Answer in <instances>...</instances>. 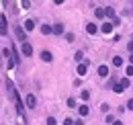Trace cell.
Listing matches in <instances>:
<instances>
[{"instance_id": "obj_1", "label": "cell", "mask_w": 133, "mask_h": 125, "mask_svg": "<svg viewBox=\"0 0 133 125\" xmlns=\"http://www.w3.org/2000/svg\"><path fill=\"white\" fill-rule=\"evenodd\" d=\"M15 33H17V39L21 43H27V33H25L23 27H15Z\"/></svg>"}, {"instance_id": "obj_2", "label": "cell", "mask_w": 133, "mask_h": 125, "mask_svg": "<svg viewBox=\"0 0 133 125\" xmlns=\"http://www.w3.org/2000/svg\"><path fill=\"white\" fill-rule=\"evenodd\" d=\"M25 105H27L29 109H35V105H37V98H35V94H27V98H25Z\"/></svg>"}, {"instance_id": "obj_3", "label": "cell", "mask_w": 133, "mask_h": 125, "mask_svg": "<svg viewBox=\"0 0 133 125\" xmlns=\"http://www.w3.org/2000/svg\"><path fill=\"white\" fill-rule=\"evenodd\" d=\"M78 76H86V72H88V62H82L80 66H78Z\"/></svg>"}, {"instance_id": "obj_4", "label": "cell", "mask_w": 133, "mask_h": 125, "mask_svg": "<svg viewBox=\"0 0 133 125\" xmlns=\"http://www.w3.org/2000/svg\"><path fill=\"white\" fill-rule=\"evenodd\" d=\"M6 16L4 15H0V35H6Z\"/></svg>"}, {"instance_id": "obj_5", "label": "cell", "mask_w": 133, "mask_h": 125, "mask_svg": "<svg viewBox=\"0 0 133 125\" xmlns=\"http://www.w3.org/2000/svg\"><path fill=\"white\" fill-rule=\"evenodd\" d=\"M23 53H25L27 58L33 53V47H31V43H29V41H27V43H23Z\"/></svg>"}, {"instance_id": "obj_6", "label": "cell", "mask_w": 133, "mask_h": 125, "mask_svg": "<svg viewBox=\"0 0 133 125\" xmlns=\"http://www.w3.org/2000/svg\"><path fill=\"white\" fill-rule=\"evenodd\" d=\"M96 31H98V27H96L94 23H88V25H86V33H88V35H94Z\"/></svg>"}, {"instance_id": "obj_7", "label": "cell", "mask_w": 133, "mask_h": 125, "mask_svg": "<svg viewBox=\"0 0 133 125\" xmlns=\"http://www.w3.org/2000/svg\"><path fill=\"white\" fill-rule=\"evenodd\" d=\"M98 76H102V78H107V76H109V66H104V64L98 66Z\"/></svg>"}, {"instance_id": "obj_8", "label": "cell", "mask_w": 133, "mask_h": 125, "mask_svg": "<svg viewBox=\"0 0 133 125\" xmlns=\"http://www.w3.org/2000/svg\"><path fill=\"white\" fill-rule=\"evenodd\" d=\"M78 113H80V117H86V115L90 113V109H88V105H80V107H78Z\"/></svg>"}, {"instance_id": "obj_9", "label": "cell", "mask_w": 133, "mask_h": 125, "mask_svg": "<svg viewBox=\"0 0 133 125\" xmlns=\"http://www.w3.org/2000/svg\"><path fill=\"white\" fill-rule=\"evenodd\" d=\"M23 25H25V31H33L35 29V21H31V18H27Z\"/></svg>"}, {"instance_id": "obj_10", "label": "cell", "mask_w": 133, "mask_h": 125, "mask_svg": "<svg viewBox=\"0 0 133 125\" xmlns=\"http://www.w3.org/2000/svg\"><path fill=\"white\" fill-rule=\"evenodd\" d=\"M100 31L104 33V35H109V33L113 31V23H104V25H102V27H100Z\"/></svg>"}, {"instance_id": "obj_11", "label": "cell", "mask_w": 133, "mask_h": 125, "mask_svg": "<svg viewBox=\"0 0 133 125\" xmlns=\"http://www.w3.org/2000/svg\"><path fill=\"white\" fill-rule=\"evenodd\" d=\"M104 12H107V16H109L111 21H115V18H117V16H115V8H113V6H107Z\"/></svg>"}, {"instance_id": "obj_12", "label": "cell", "mask_w": 133, "mask_h": 125, "mask_svg": "<svg viewBox=\"0 0 133 125\" xmlns=\"http://www.w3.org/2000/svg\"><path fill=\"white\" fill-rule=\"evenodd\" d=\"M41 60H43V62H47V64H49L51 60H53V55H51V51H41Z\"/></svg>"}, {"instance_id": "obj_13", "label": "cell", "mask_w": 133, "mask_h": 125, "mask_svg": "<svg viewBox=\"0 0 133 125\" xmlns=\"http://www.w3.org/2000/svg\"><path fill=\"white\" fill-rule=\"evenodd\" d=\"M53 33H55V35H62V33H64V25H62V23H55V25H53Z\"/></svg>"}, {"instance_id": "obj_14", "label": "cell", "mask_w": 133, "mask_h": 125, "mask_svg": "<svg viewBox=\"0 0 133 125\" xmlns=\"http://www.w3.org/2000/svg\"><path fill=\"white\" fill-rule=\"evenodd\" d=\"M41 33H43V35H51V33H53V27H49V25H41Z\"/></svg>"}, {"instance_id": "obj_15", "label": "cell", "mask_w": 133, "mask_h": 125, "mask_svg": "<svg viewBox=\"0 0 133 125\" xmlns=\"http://www.w3.org/2000/svg\"><path fill=\"white\" fill-rule=\"evenodd\" d=\"M113 66H115V68H121V66H123V58H121V55H115V58H113Z\"/></svg>"}, {"instance_id": "obj_16", "label": "cell", "mask_w": 133, "mask_h": 125, "mask_svg": "<svg viewBox=\"0 0 133 125\" xmlns=\"http://www.w3.org/2000/svg\"><path fill=\"white\" fill-rule=\"evenodd\" d=\"M94 15H96V18H104L107 12H104V8H96V10H94Z\"/></svg>"}, {"instance_id": "obj_17", "label": "cell", "mask_w": 133, "mask_h": 125, "mask_svg": "<svg viewBox=\"0 0 133 125\" xmlns=\"http://www.w3.org/2000/svg\"><path fill=\"white\" fill-rule=\"evenodd\" d=\"M119 84H121V88L125 90V88H129V78H121L119 80Z\"/></svg>"}, {"instance_id": "obj_18", "label": "cell", "mask_w": 133, "mask_h": 125, "mask_svg": "<svg viewBox=\"0 0 133 125\" xmlns=\"http://www.w3.org/2000/svg\"><path fill=\"white\" fill-rule=\"evenodd\" d=\"M74 60H76V62H82V60H84V53H82V51H76Z\"/></svg>"}, {"instance_id": "obj_19", "label": "cell", "mask_w": 133, "mask_h": 125, "mask_svg": "<svg viewBox=\"0 0 133 125\" xmlns=\"http://www.w3.org/2000/svg\"><path fill=\"white\" fill-rule=\"evenodd\" d=\"M80 96H82V101H88V98H90V92H88V90H82Z\"/></svg>"}, {"instance_id": "obj_20", "label": "cell", "mask_w": 133, "mask_h": 125, "mask_svg": "<svg viewBox=\"0 0 133 125\" xmlns=\"http://www.w3.org/2000/svg\"><path fill=\"white\" fill-rule=\"evenodd\" d=\"M113 92H117V94H119V92H123V88H121V84H119V82H117L115 86H113Z\"/></svg>"}, {"instance_id": "obj_21", "label": "cell", "mask_w": 133, "mask_h": 125, "mask_svg": "<svg viewBox=\"0 0 133 125\" xmlns=\"http://www.w3.org/2000/svg\"><path fill=\"white\" fill-rule=\"evenodd\" d=\"M68 107H72V109H76V101H74V98H68Z\"/></svg>"}, {"instance_id": "obj_22", "label": "cell", "mask_w": 133, "mask_h": 125, "mask_svg": "<svg viewBox=\"0 0 133 125\" xmlns=\"http://www.w3.org/2000/svg\"><path fill=\"white\" fill-rule=\"evenodd\" d=\"M125 72H127V76H133V66H127V70H125Z\"/></svg>"}, {"instance_id": "obj_23", "label": "cell", "mask_w": 133, "mask_h": 125, "mask_svg": "<svg viewBox=\"0 0 133 125\" xmlns=\"http://www.w3.org/2000/svg\"><path fill=\"white\" fill-rule=\"evenodd\" d=\"M47 125H57V121H55L53 117H49V119H47Z\"/></svg>"}, {"instance_id": "obj_24", "label": "cell", "mask_w": 133, "mask_h": 125, "mask_svg": "<svg viewBox=\"0 0 133 125\" xmlns=\"http://www.w3.org/2000/svg\"><path fill=\"white\" fill-rule=\"evenodd\" d=\"M100 109H102V113H109V105L104 103V105H100Z\"/></svg>"}, {"instance_id": "obj_25", "label": "cell", "mask_w": 133, "mask_h": 125, "mask_svg": "<svg viewBox=\"0 0 133 125\" xmlns=\"http://www.w3.org/2000/svg\"><path fill=\"white\" fill-rule=\"evenodd\" d=\"M64 125H74V119H66V121H64Z\"/></svg>"}, {"instance_id": "obj_26", "label": "cell", "mask_w": 133, "mask_h": 125, "mask_svg": "<svg viewBox=\"0 0 133 125\" xmlns=\"http://www.w3.org/2000/svg\"><path fill=\"white\" fill-rule=\"evenodd\" d=\"M127 49H129V51L133 53V41H129V43H127Z\"/></svg>"}, {"instance_id": "obj_27", "label": "cell", "mask_w": 133, "mask_h": 125, "mask_svg": "<svg viewBox=\"0 0 133 125\" xmlns=\"http://www.w3.org/2000/svg\"><path fill=\"white\" fill-rule=\"evenodd\" d=\"M127 109H131V111H133V98L129 101V103H127Z\"/></svg>"}, {"instance_id": "obj_28", "label": "cell", "mask_w": 133, "mask_h": 125, "mask_svg": "<svg viewBox=\"0 0 133 125\" xmlns=\"http://www.w3.org/2000/svg\"><path fill=\"white\" fill-rule=\"evenodd\" d=\"M74 125H84V123H82V119H76V121H74Z\"/></svg>"}, {"instance_id": "obj_29", "label": "cell", "mask_w": 133, "mask_h": 125, "mask_svg": "<svg viewBox=\"0 0 133 125\" xmlns=\"http://www.w3.org/2000/svg\"><path fill=\"white\" fill-rule=\"evenodd\" d=\"M129 62H131V66H133V53H131V55H129Z\"/></svg>"}, {"instance_id": "obj_30", "label": "cell", "mask_w": 133, "mask_h": 125, "mask_svg": "<svg viewBox=\"0 0 133 125\" xmlns=\"http://www.w3.org/2000/svg\"><path fill=\"white\" fill-rule=\"evenodd\" d=\"M113 125H123V123H121V121H115V123H113Z\"/></svg>"}]
</instances>
